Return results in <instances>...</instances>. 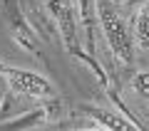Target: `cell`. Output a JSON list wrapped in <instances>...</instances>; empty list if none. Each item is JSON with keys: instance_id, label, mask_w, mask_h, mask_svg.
<instances>
[{"instance_id": "obj_1", "label": "cell", "mask_w": 149, "mask_h": 131, "mask_svg": "<svg viewBox=\"0 0 149 131\" xmlns=\"http://www.w3.org/2000/svg\"><path fill=\"white\" fill-rule=\"evenodd\" d=\"M95 10H97L102 35H104L114 59L119 64H124V67H129L134 62V47L137 45H134V32L129 27L127 17L112 5L109 0H95Z\"/></svg>"}, {"instance_id": "obj_2", "label": "cell", "mask_w": 149, "mask_h": 131, "mask_svg": "<svg viewBox=\"0 0 149 131\" xmlns=\"http://www.w3.org/2000/svg\"><path fill=\"white\" fill-rule=\"evenodd\" d=\"M0 74L8 79V87L20 97H27V99H50L55 94V84L45 74H37L32 69L0 64Z\"/></svg>"}, {"instance_id": "obj_3", "label": "cell", "mask_w": 149, "mask_h": 131, "mask_svg": "<svg viewBox=\"0 0 149 131\" xmlns=\"http://www.w3.org/2000/svg\"><path fill=\"white\" fill-rule=\"evenodd\" d=\"M52 22L57 25L65 40V47L72 54H80V32H77V15H74V0H45Z\"/></svg>"}, {"instance_id": "obj_4", "label": "cell", "mask_w": 149, "mask_h": 131, "mask_svg": "<svg viewBox=\"0 0 149 131\" xmlns=\"http://www.w3.org/2000/svg\"><path fill=\"white\" fill-rule=\"evenodd\" d=\"M90 116L97 121V126H104V129H112V131L137 129V124H132L129 119L119 116L117 111H107V109H90Z\"/></svg>"}, {"instance_id": "obj_5", "label": "cell", "mask_w": 149, "mask_h": 131, "mask_svg": "<svg viewBox=\"0 0 149 131\" xmlns=\"http://www.w3.org/2000/svg\"><path fill=\"white\" fill-rule=\"evenodd\" d=\"M132 32H134V45H137L142 52L149 54V0L139 8L137 17H134Z\"/></svg>"}, {"instance_id": "obj_6", "label": "cell", "mask_w": 149, "mask_h": 131, "mask_svg": "<svg viewBox=\"0 0 149 131\" xmlns=\"http://www.w3.org/2000/svg\"><path fill=\"white\" fill-rule=\"evenodd\" d=\"M129 89L139 97V99L149 101V72H137L129 82Z\"/></svg>"}, {"instance_id": "obj_7", "label": "cell", "mask_w": 149, "mask_h": 131, "mask_svg": "<svg viewBox=\"0 0 149 131\" xmlns=\"http://www.w3.org/2000/svg\"><path fill=\"white\" fill-rule=\"evenodd\" d=\"M119 3H122L124 8H134V5H139L142 0H119Z\"/></svg>"}]
</instances>
